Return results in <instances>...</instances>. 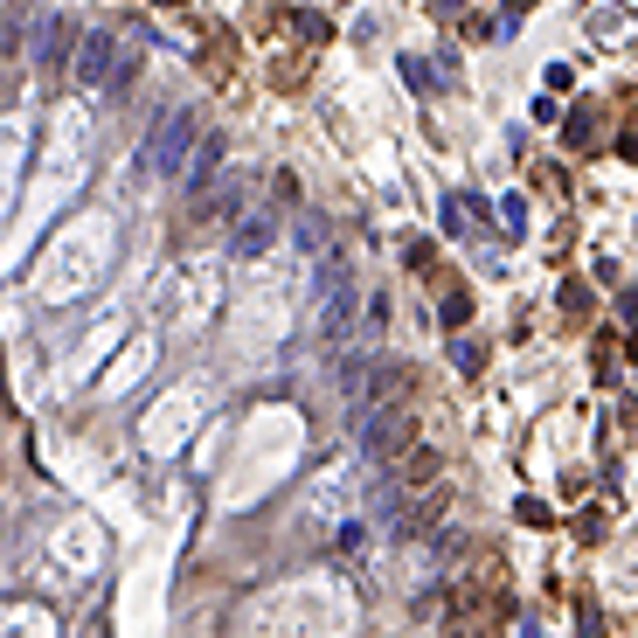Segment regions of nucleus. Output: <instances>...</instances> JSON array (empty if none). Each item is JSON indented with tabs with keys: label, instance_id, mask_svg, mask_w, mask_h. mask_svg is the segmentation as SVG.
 I'll use <instances>...</instances> for the list:
<instances>
[{
	"label": "nucleus",
	"instance_id": "nucleus-1",
	"mask_svg": "<svg viewBox=\"0 0 638 638\" xmlns=\"http://www.w3.org/2000/svg\"><path fill=\"white\" fill-rule=\"evenodd\" d=\"M195 139H201V119H195L187 105H167V111H160V125L146 133V146L133 154V174H154V181L181 174V160L195 154Z\"/></svg>",
	"mask_w": 638,
	"mask_h": 638
},
{
	"label": "nucleus",
	"instance_id": "nucleus-2",
	"mask_svg": "<svg viewBox=\"0 0 638 638\" xmlns=\"http://www.w3.org/2000/svg\"><path fill=\"white\" fill-rule=\"evenodd\" d=\"M347 327H354V278H347V257L327 243V250H319V333L341 341Z\"/></svg>",
	"mask_w": 638,
	"mask_h": 638
},
{
	"label": "nucleus",
	"instance_id": "nucleus-3",
	"mask_svg": "<svg viewBox=\"0 0 638 638\" xmlns=\"http://www.w3.org/2000/svg\"><path fill=\"white\" fill-rule=\"evenodd\" d=\"M409 444V417H403V403H375L368 417H361V452L368 458H396Z\"/></svg>",
	"mask_w": 638,
	"mask_h": 638
},
{
	"label": "nucleus",
	"instance_id": "nucleus-4",
	"mask_svg": "<svg viewBox=\"0 0 638 638\" xmlns=\"http://www.w3.org/2000/svg\"><path fill=\"white\" fill-rule=\"evenodd\" d=\"M70 70H77V84H111V70H119V35H105V28L77 35V49H70Z\"/></svg>",
	"mask_w": 638,
	"mask_h": 638
},
{
	"label": "nucleus",
	"instance_id": "nucleus-5",
	"mask_svg": "<svg viewBox=\"0 0 638 638\" xmlns=\"http://www.w3.org/2000/svg\"><path fill=\"white\" fill-rule=\"evenodd\" d=\"M222 154H230V139H222V133H209V125H201L195 154L181 160V181H187V195H195V187H209V181H216V167H222Z\"/></svg>",
	"mask_w": 638,
	"mask_h": 638
},
{
	"label": "nucleus",
	"instance_id": "nucleus-6",
	"mask_svg": "<svg viewBox=\"0 0 638 638\" xmlns=\"http://www.w3.org/2000/svg\"><path fill=\"white\" fill-rule=\"evenodd\" d=\"M28 56H35V70H63V56H70V14H42Z\"/></svg>",
	"mask_w": 638,
	"mask_h": 638
},
{
	"label": "nucleus",
	"instance_id": "nucleus-7",
	"mask_svg": "<svg viewBox=\"0 0 638 638\" xmlns=\"http://www.w3.org/2000/svg\"><path fill=\"white\" fill-rule=\"evenodd\" d=\"M271 236H278V216L257 209V216H236V236H230V243H236V257H257Z\"/></svg>",
	"mask_w": 638,
	"mask_h": 638
},
{
	"label": "nucleus",
	"instance_id": "nucleus-8",
	"mask_svg": "<svg viewBox=\"0 0 638 638\" xmlns=\"http://www.w3.org/2000/svg\"><path fill=\"white\" fill-rule=\"evenodd\" d=\"M403 389H409V368H403V361H382V368L368 375V396H361V403H368V409H375V403H396Z\"/></svg>",
	"mask_w": 638,
	"mask_h": 638
},
{
	"label": "nucleus",
	"instance_id": "nucleus-9",
	"mask_svg": "<svg viewBox=\"0 0 638 638\" xmlns=\"http://www.w3.org/2000/svg\"><path fill=\"white\" fill-rule=\"evenodd\" d=\"M236 195H243V181H209V187H195V216H230L236 209Z\"/></svg>",
	"mask_w": 638,
	"mask_h": 638
}]
</instances>
